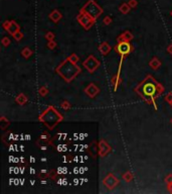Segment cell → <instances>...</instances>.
I'll return each mask as SVG.
<instances>
[{
    "mask_svg": "<svg viewBox=\"0 0 172 194\" xmlns=\"http://www.w3.org/2000/svg\"><path fill=\"white\" fill-rule=\"evenodd\" d=\"M78 71L79 69L74 64H71L70 62H67L66 64H64L58 69V72L60 73V75L64 78H66L67 80H70L72 77H74Z\"/></svg>",
    "mask_w": 172,
    "mask_h": 194,
    "instance_id": "cell-1",
    "label": "cell"
},
{
    "mask_svg": "<svg viewBox=\"0 0 172 194\" xmlns=\"http://www.w3.org/2000/svg\"><path fill=\"white\" fill-rule=\"evenodd\" d=\"M118 49H119V52L122 53V54H127V53H129V51H130V45L126 43H123L119 45Z\"/></svg>",
    "mask_w": 172,
    "mask_h": 194,
    "instance_id": "cell-2",
    "label": "cell"
},
{
    "mask_svg": "<svg viewBox=\"0 0 172 194\" xmlns=\"http://www.w3.org/2000/svg\"><path fill=\"white\" fill-rule=\"evenodd\" d=\"M89 65H91V66L89 67L88 69H89V70H91V71H93L97 67V65H98V62H96V61H95L94 59H93V57H91L90 60H88L86 62V67L89 66Z\"/></svg>",
    "mask_w": 172,
    "mask_h": 194,
    "instance_id": "cell-3",
    "label": "cell"
},
{
    "mask_svg": "<svg viewBox=\"0 0 172 194\" xmlns=\"http://www.w3.org/2000/svg\"><path fill=\"white\" fill-rule=\"evenodd\" d=\"M144 92H145L146 94H148V95H152V94H154V92H155V88H154L153 85L149 84V85H147V86L145 87V90H144Z\"/></svg>",
    "mask_w": 172,
    "mask_h": 194,
    "instance_id": "cell-4",
    "label": "cell"
}]
</instances>
